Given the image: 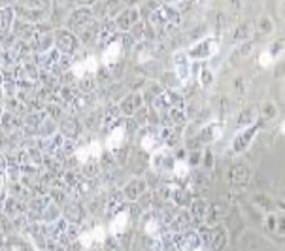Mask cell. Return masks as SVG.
Masks as SVG:
<instances>
[{
	"label": "cell",
	"mask_w": 285,
	"mask_h": 251,
	"mask_svg": "<svg viewBox=\"0 0 285 251\" xmlns=\"http://www.w3.org/2000/svg\"><path fill=\"white\" fill-rule=\"evenodd\" d=\"M272 61H274V57H272V53H270V51H262V53H261L259 65L262 66V68H268V66L272 65Z\"/></svg>",
	"instance_id": "8"
},
{
	"label": "cell",
	"mask_w": 285,
	"mask_h": 251,
	"mask_svg": "<svg viewBox=\"0 0 285 251\" xmlns=\"http://www.w3.org/2000/svg\"><path fill=\"white\" fill-rule=\"evenodd\" d=\"M200 2H202V0H200Z\"/></svg>",
	"instance_id": "14"
},
{
	"label": "cell",
	"mask_w": 285,
	"mask_h": 251,
	"mask_svg": "<svg viewBox=\"0 0 285 251\" xmlns=\"http://www.w3.org/2000/svg\"><path fill=\"white\" fill-rule=\"evenodd\" d=\"M57 44H59V47H61L63 51L74 49V46H76V42H74V38H72V34H68L66 30H61V32H59V36H57Z\"/></svg>",
	"instance_id": "5"
},
{
	"label": "cell",
	"mask_w": 285,
	"mask_h": 251,
	"mask_svg": "<svg viewBox=\"0 0 285 251\" xmlns=\"http://www.w3.org/2000/svg\"><path fill=\"white\" fill-rule=\"evenodd\" d=\"M129 223V217L125 215V213H121V215H117L116 219H114V223H112V232H123L125 230V227Z\"/></svg>",
	"instance_id": "7"
},
{
	"label": "cell",
	"mask_w": 285,
	"mask_h": 251,
	"mask_svg": "<svg viewBox=\"0 0 285 251\" xmlns=\"http://www.w3.org/2000/svg\"><path fill=\"white\" fill-rule=\"evenodd\" d=\"M123 138H125V129H123V127L114 129V132H112L110 138H108V147H110V149L119 147V145L123 144Z\"/></svg>",
	"instance_id": "6"
},
{
	"label": "cell",
	"mask_w": 285,
	"mask_h": 251,
	"mask_svg": "<svg viewBox=\"0 0 285 251\" xmlns=\"http://www.w3.org/2000/svg\"><path fill=\"white\" fill-rule=\"evenodd\" d=\"M30 6H44L46 4V0H26Z\"/></svg>",
	"instance_id": "10"
},
{
	"label": "cell",
	"mask_w": 285,
	"mask_h": 251,
	"mask_svg": "<svg viewBox=\"0 0 285 251\" xmlns=\"http://www.w3.org/2000/svg\"><path fill=\"white\" fill-rule=\"evenodd\" d=\"M280 132H282V134H285V119L282 121V127H280Z\"/></svg>",
	"instance_id": "12"
},
{
	"label": "cell",
	"mask_w": 285,
	"mask_h": 251,
	"mask_svg": "<svg viewBox=\"0 0 285 251\" xmlns=\"http://www.w3.org/2000/svg\"><path fill=\"white\" fill-rule=\"evenodd\" d=\"M153 21L155 23H178L180 21V15L178 12H174V10H170V8H161L159 12H155L153 15Z\"/></svg>",
	"instance_id": "4"
},
{
	"label": "cell",
	"mask_w": 285,
	"mask_h": 251,
	"mask_svg": "<svg viewBox=\"0 0 285 251\" xmlns=\"http://www.w3.org/2000/svg\"><path fill=\"white\" fill-rule=\"evenodd\" d=\"M134 19H136V12H127L125 15H123V17H121V25H123V26L130 25Z\"/></svg>",
	"instance_id": "9"
},
{
	"label": "cell",
	"mask_w": 285,
	"mask_h": 251,
	"mask_svg": "<svg viewBox=\"0 0 285 251\" xmlns=\"http://www.w3.org/2000/svg\"><path fill=\"white\" fill-rule=\"evenodd\" d=\"M119 57H121V44H119V42H112V44L106 47V51H104L102 63L106 66H110V65H114Z\"/></svg>",
	"instance_id": "2"
},
{
	"label": "cell",
	"mask_w": 285,
	"mask_h": 251,
	"mask_svg": "<svg viewBox=\"0 0 285 251\" xmlns=\"http://www.w3.org/2000/svg\"><path fill=\"white\" fill-rule=\"evenodd\" d=\"M246 34H247V26H242L238 30V38H246Z\"/></svg>",
	"instance_id": "11"
},
{
	"label": "cell",
	"mask_w": 285,
	"mask_h": 251,
	"mask_svg": "<svg viewBox=\"0 0 285 251\" xmlns=\"http://www.w3.org/2000/svg\"><path fill=\"white\" fill-rule=\"evenodd\" d=\"M215 51V40H206V42H200L198 46H194L191 49V57H208Z\"/></svg>",
	"instance_id": "3"
},
{
	"label": "cell",
	"mask_w": 285,
	"mask_h": 251,
	"mask_svg": "<svg viewBox=\"0 0 285 251\" xmlns=\"http://www.w3.org/2000/svg\"><path fill=\"white\" fill-rule=\"evenodd\" d=\"M174 63H176V74H178V78L180 79L189 78V72H191V68H189V57L185 53H178L174 57Z\"/></svg>",
	"instance_id": "1"
},
{
	"label": "cell",
	"mask_w": 285,
	"mask_h": 251,
	"mask_svg": "<svg viewBox=\"0 0 285 251\" xmlns=\"http://www.w3.org/2000/svg\"><path fill=\"white\" fill-rule=\"evenodd\" d=\"M78 2H83V4H87V2H91V0H78Z\"/></svg>",
	"instance_id": "13"
}]
</instances>
